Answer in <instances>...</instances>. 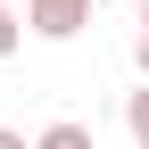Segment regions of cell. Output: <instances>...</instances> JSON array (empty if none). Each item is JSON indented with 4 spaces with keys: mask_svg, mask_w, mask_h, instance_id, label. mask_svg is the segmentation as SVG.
<instances>
[{
    "mask_svg": "<svg viewBox=\"0 0 149 149\" xmlns=\"http://www.w3.org/2000/svg\"><path fill=\"white\" fill-rule=\"evenodd\" d=\"M141 33H149V0H141Z\"/></svg>",
    "mask_w": 149,
    "mask_h": 149,
    "instance_id": "obj_7",
    "label": "cell"
},
{
    "mask_svg": "<svg viewBox=\"0 0 149 149\" xmlns=\"http://www.w3.org/2000/svg\"><path fill=\"white\" fill-rule=\"evenodd\" d=\"M17 42H25V25H17V17H8V0H0V58H8Z\"/></svg>",
    "mask_w": 149,
    "mask_h": 149,
    "instance_id": "obj_4",
    "label": "cell"
},
{
    "mask_svg": "<svg viewBox=\"0 0 149 149\" xmlns=\"http://www.w3.org/2000/svg\"><path fill=\"white\" fill-rule=\"evenodd\" d=\"M33 149H100V141H91V124L58 116V124H42V141H33Z\"/></svg>",
    "mask_w": 149,
    "mask_h": 149,
    "instance_id": "obj_2",
    "label": "cell"
},
{
    "mask_svg": "<svg viewBox=\"0 0 149 149\" xmlns=\"http://www.w3.org/2000/svg\"><path fill=\"white\" fill-rule=\"evenodd\" d=\"M25 25L42 33V42H74V33L91 25V0H25Z\"/></svg>",
    "mask_w": 149,
    "mask_h": 149,
    "instance_id": "obj_1",
    "label": "cell"
},
{
    "mask_svg": "<svg viewBox=\"0 0 149 149\" xmlns=\"http://www.w3.org/2000/svg\"><path fill=\"white\" fill-rule=\"evenodd\" d=\"M0 149H33V141H25V133H8V124H0Z\"/></svg>",
    "mask_w": 149,
    "mask_h": 149,
    "instance_id": "obj_6",
    "label": "cell"
},
{
    "mask_svg": "<svg viewBox=\"0 0 149 149\" xmlns=\"http://www.w3.org/2000/svg\"><path fill=\"white\" fill-rule=\"evenodd\" d=\"M133 66H141V83H149V33H141V42H133Z\"/></svg>",
    "mask_w": 149,
    "mask_h": 149,
    "instance_id": "obj_5",
    "label": "cell"
},
{
    "mask_svg": "<svg viewBox=\"0 0 149 149\" xmlns=\"http://www.w3.org/2000/svg\"><path fill=\"white\" fill-rule=\"evenodd\" d=\"M124 124H133V141H141V149H149V83H141V91H133V100H124Z\"/></svg>",
    "mask_w": 149,
    "mask_h": 149,
    "instance_id": "obj_3",
    "label": "cell"
}]
</instances>
